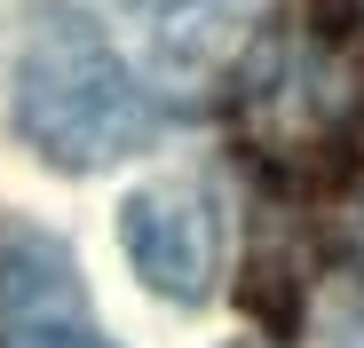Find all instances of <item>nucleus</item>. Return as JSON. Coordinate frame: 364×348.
Listing matches in <instances>:
<instances>
[{
  "mask_svg": "<svg viewBox=\"0 0 364 348\" xmlns=\"http://www.w3.org/2000/svg\"><path fill=\"white\" fill-rule=\"evenodd\" d=\"M159 16V40L174 64H206L222 40H254V0H127Z\"/></svg>",
  "mask_w": 364,
  "mask_h": 348,
  "instance_id": "obj_5",
  "label": "nucleus"
},
{
  "mask_svg": "<svg viewBox=\"0 0 364 348\" xmlns=\"http://www.w3.org/2000/svg\"><path fill=\"white\" fill-rule=\"evenodd\" d=\"M0 348H111L80 293L72 254L48 229L0 238Z\"/></svg>",
  "mask_w": 364,
  "mask_h": 348,
  "instance_id": "obj_4",
  "label": "nucleus"
},
{
  "mask_svg": "<svg viewBox=\"0 0 364 348\" xmlns=\"http://www.w3.org/2000/svg\"><path fill=\"white\" fill-rule=\"evenodd\" d=\"M246 348H254V340H246Z\"/></svg>",
  "mask_w": 364,
  "mask_h": 348,
  "instance_id": "obj_7",
  "label": "nucleus"
},
{
  "mask_svg": "<svg viewBox=\"0 0 364 348\" xmlns=\"http://www.w3.org/2000/svg\"><path fill=\"white\" fill-rule=\"evenodd\" d=\"M237 127L269 166H317L364 127V55L348 24L285 16L237 55Z\"/></svg>",
  "mask_w": 364,
  "mask_h": 348,
  "instance_id": "obj_2",
  "label": "nucleus"
},
{
  "mask_svg": "<svg viewBox=\"0 0 364 348\" xmlns=\"http://www.w3.org/2000/svg\"><path fill=\"white\" fill-rule=\"evenodd\" d=\"M348 254L364 261V127H356V190H348Z\"/></svg>",
  "mask_w": 364,
  "mask_h": 348,
  "instance_id": "obj_6",
  "label": "nucleus"
},
{
  "mask_svg": "<svg viewBox=\"0 0 364 348\" xmlns=\"http://www.w3.org/2000/svg\"><path fill=\"white\" fill-rule=\"evenodd\" d=\"M16 135L48 166L87 174V166L143 151L159 135V103L87 16L40 9L24 32V55H16Z\"/></svg>",
  "mask_w": 364,
  "mask_h": 348,
  "instance_id": "obj_1",
  "label": "nucleus"
},
{
  "mask_svg": "<svg viewBox=\"0 0 364 348\" xmlns=\"http://www.w3.org/2000/svg\"><path fill=\"white\" fill-rule=\"evenodd\" d=\"M119 246H127L135 277L166 301H206L214 293V261H222V214L214 190L174 174V183H143L119 214Z\"/></svg>",
  "mask_w": 364,
  "mask_h": 348,
  "instance_id": "obj_3",
  "label": "nucleus"
}]
</instances>
